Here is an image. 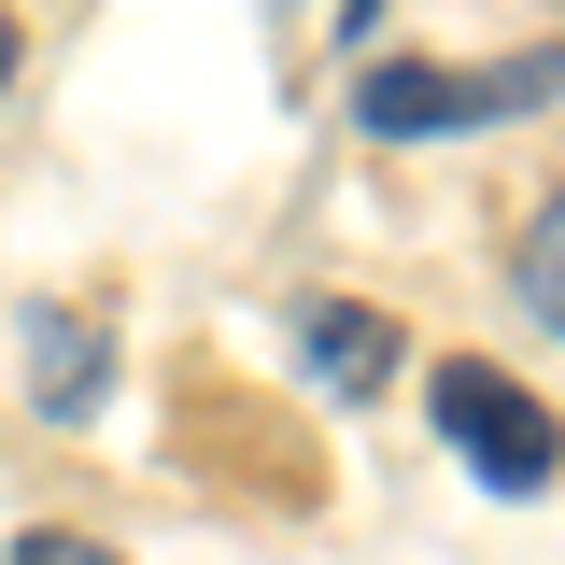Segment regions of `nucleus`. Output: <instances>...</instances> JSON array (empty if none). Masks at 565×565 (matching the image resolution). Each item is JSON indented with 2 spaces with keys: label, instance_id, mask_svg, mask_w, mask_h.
Returning <instances> with one entry per match:
<instances>
[{
  "label": "nucleus",
  "instance_id": "obj_6",
  "mask_svg": "<svg viewBox=\"0 0 565 565\" xmlns=\"http://www.w3.org/2000/svg\"><path fill=\"white\" fill-rule=\"evenodd\" d=\"M0 565H128V552H99V537H57V523H29Z\"/></svg>",
  "mask_w": 565,
  "mask_h": 565
},
{
  "label": "nucleus",
  "instance_id": "obj_5",
  "mask_svg": "<svg viewBox=\"0 0 565 565\" xmlns=\"http://www.w3.org/2000/svg\"><path fill=\"white\" fill-rule=\"evenodd\" d=\"M509 282H523V311L565 340V184H552V212L523 226V255H509Z\"/></svg>",
  "mask_w": 565,
  "mask_h": 565
},
{
  "label": "nucleus",
  "instance_id": "obj_1",
  "mask_svg": "<svg viewBox=\"0 0 565 565\" xmlns=\"http://www.w3.org/2000/svg\"><path fill=\"white\" fill-rule=\"evenodd\" d=\"M537 99H565V43H537V57H494V71H367L353 85V128L367 141H438V128H494V114H537Z\"/></svg>",
  "mask_w": 565,
  "mask_h": 565
},
{
  "label": "nucleus",
  "instance_id": "obj_7",
  "mask_svg": "<svg viewBox=\"0 0 565 565\" xmlns=\"http://www.w3.org/2000/svg\"><path fill=\"white\" fill-rule=\"evenodd\" d=\"M0 85H14V14H0Z\"/></svg>",
  "mask_w": 565,
  "mask_h": 565
},
{
  "label": "nucleus",
  "instance_id": "obj_8",
  "mask_svg": "<svg viewBox=\"0 0 565 565\" xmlns=\"http://www.w3.org/2000/svg\"><path fill=\"white\" fill-rule=\"evenodd\" d=\"M367 14H382V0H340V29H367Z\"/></svg>",
  "mask_w": 565,
  "mask_h": 565
},
{
  "label": "nucleus",
  "instance_id": "obj_3",
  "mask_svg": "<svg viewBox=\"0 0 565 565\" xmlns=\"http://www.w3.org/2000/svg\"><path fill=\"white\" fill-rule=\"evenodd\" d=\"M297 353H311V382H326V396H382V382H396V326H382V311H353V297L297 311Z\"/></svg>",
  "mask_w": 565,
  "mask_h": 565
},
{
  "label": "nucleus",
  "instance_id": "obj_4",
  "mask_svg": "<svg viewBox=\"0 0 565 565\" xmlns=\"http://www.w3.org/2000/svg\"><path fill=\"white\" fill-rule=\"evenodd\" d=\"M99 367H114L99 311H29V382H43V411H57V424L99 411Z\"/></svg>",
  "mask_w": 565,
  "mask_h": 565
},
{
  "label": "nucleus",
  "instance_id": "obj_2",
  "mask_svg": "<svg viewBox=\"0 0 565 565\" xmlns=\"http://www.w3.org/2000/svg\"><path fill=\"white\" fill-rule=\"evenodd\" d=\"M424 411H438V438L467 452V481H494V494H537V481L565 467V424L537 411V396H523L509 367H481V353H452Z\"/></svg>",
  "mask_w": 565,
  "mask_h": 565
}]
</instances>
